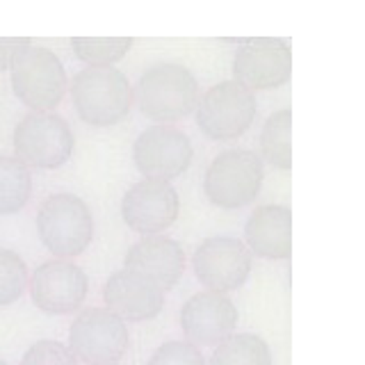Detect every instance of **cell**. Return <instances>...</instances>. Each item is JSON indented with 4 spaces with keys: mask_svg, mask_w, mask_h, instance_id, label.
<instances>
[{
    "mask_svg": "<svg viewBox=\"0 0 365 365\" xmlns=\"http://www.w3.org/2000/svg\"><path fill=\"white\" fill-rule=\"evenodd\" d=\"M292 51L279 37L245 39L233 57V76L247 89H272L288 83Z\"/></svg>",
    "mask_w": 365,
    "mask_h": 365,
    "instance_id": "13",
    "label": "cell"
},
{
    "mask_svg": "<svg viewBox=\"0 0 365 365\" xmlns=\"http://www.w3.org/2000/svg\"><path fill=\"white\" fill-rule=\"evenodd\" d=\"M130 345L125 322L108 308L91 306L80 311L68 327V349L87 365H114Z\"/></svg>",
    "mask_w": 365,
    "mask_h": 365,
    "instance_id": "5",
    "label": "cell"
},
{
    "mask_svg": "<svg viewBox=\"0 0 365 365\" xmlns=\"http://www.w3.org/2000/svg\"><path fill=\"white\" fill-rule=\"evenodd\" d=\"M265 167L249 148H226L205 169L203 190L210 203L224 210H237L254 203L260 194Z\"/></svg>",
    "mask_w": 365,
    "mask_h": 365,
    "instance_id": "4",
    "label": "cell"
},
{
    "mask_svg": "<svg viewBox=\"0 0 365 365\" xmlns=\"http://www.w3.org/2000/svg\"><path fill=\"white\" fill-rule=\"evenodd\" d=\"M123 267L151 279L163 290H169L185 272V251L174 237H167L163 233L144 235L128 249Z\"/></svg>",
    "mask_w": 365,
    "mask_h": 365,
    "instance_id": "16",
    "label": "cell"
},
{
    "mask_svg": "<svg viewBox=\"0 0 365 365\" xmlns=\"http://www.w3.org/2000/svg\"><path fill=\"white\" fill-rule=\"evenodd\" d=\"M76 137L68 121L55 112H30L14 128V151L23 165L62 167L73 153Z\"/></svg>",
    "mask_w": 365,
    "mask_h": 365,
    "instance_id": "6",
    "label": "cell"
},
{
    "mask_svg": "<svg viewBox=\"0 0 365 365\" xmlns=\"http://www.w3.org/2000/svg\"><path fill=\"white\" fill-rule=\"evenodd\" d=\"M245 245L260 258L288 260L292 256V212L288 205L265 203L251 210L245 224Z\"/></svg>",
    "mask_w": 365,
    "mask_h": 365,
    "instance_id": "17",
    "label": "cell"
},
{
    "mask_svg": "<svg viewBox=\"0 0 365 365\" xmlns=\"http://www.w3.org/2000/svg\"><path fill=\"white\" fill-rule=\"evenodd\" d=\"M34 306L51 315H68L85 304L89 279L85 269L71 260H46L28 279Z\"/></svg>",
    "mask_w": 365,
    "mask_h": 365,
    "instance_id": "10",
    "label": "cell"
},
{
    "mask_svg": "<svg viewBox=\"0 0 365 365\" xmlns=\"http://www.w3.org/2000/svg\"><path fill=\"white\" fill-rule=\"evenodd\" d=\"M192 140L176 125L158 123L140 133L133 144V160L144 178L171 180L192 163Z\"/></svg>",
    "mask_w": 365,
    "mask_h": 365,
    "instance_id": "12",
    "label": "cell"
},
{
    "mask_svg": "<svg viewBox=\"0 0 365 365\" xmlns=\"http://www.w3.org/2000/svg\"><path fill=\"white\" fill-rule=\"evenodd\" d=\"M66 71L51 48L30 46L11 66V87L21 103L34 112H51L66 94Z\"/></svg>",
    "mask_w": 365,
    "mask_h": 365,
    "instance_id": "8",
    "label": "cell"
},
{
    "mask_svg": "<svg viewBox=\"0 0 365 365\" xmlns=\"http://www.w3.org/2000/svg\"><path fill=\"white\" fill-rule=\"evenodd\" d=\"M37 233L53 256L73 258L94 240V215L78 194L57 192L39 205Z\"/></svg>",
    "mask_w": 365,
    "mask_h": 365,
    "instance_id": "3",
    "label": "cell"
},
{
    "mask_svg": "<svg viewBox=\"0 0 365 365\" xmlns=\"http://www.w3.org/2000/svg\"><path fill=\"white\" fill-rule=\"evenodd\" d=\"M140 110L148 119L169 123L185 119L199 103V83L187 66L176 62H158L137 80L135 94Z\"/></svg>",
    "mask_w": 365,
    "mask_h": 365,
    "instance_id": "1",
    "label": "cell"
},
{
    "mask_svg": "<svg viewBox=\"0 0 365 365\" xmlns=\"http://www.w3.org/2000/svg\"><path fill=\"white\" fill-rule=\"evenodd\" d=\"M208 365H272V351L256 334H231L215 345Z\"/></svg>",
    "mask_w": 365,
    "mask_h": 365,
    "instance_id": "18",
    "label": "cell"
},
{
    "mask_svg": "<svg viewBox=\"0 0 365 365\" xmlns=\"http://www.w3.org/2000/svg\"><path fill=\"white\" fill-rule=\"evenodd\" d=\"M114 365H117V363H114Z\"/></svg>",
    "mask_w": 365,
    "mask_h": 365,
    "instance_id": "27",
    "label": "cell"
},
{
    "mask_svg": "<svg viewBox=\"0 0 365 365\" xmlns=\"http://www.w3.org/2000/svg\"><path fill=\"white\" fill-rule=\"evenodd\" d=\"M30 46V37H0V71L14 66V62Z\"/></svg>",
    "mask_w": 365,
    "mask_h": 365,
    "instance_id": "25",
    "label": "cell"
},
{
    "mask_svg": "<svg viewBox=\"0 0 365 365\" xmlns=\"http://www.w3.org/2000/svg\"><path fill=\"white\" fill-rule=\"evenodd\" d=\"M237 308L222 292H197L180 308V329L197 347L217 345L237 327Z\"/></svg>",
    "mask_w": 365,
    "mask_h": 365,
    "instance_id": "14",
    "label": "cell"
},
{
    "mask_svg": "<svg viewBox=\"0 0 365 365\" xmlns=\"http://www.w3.org/2000/svg\"><path fill=\"white\" fill-rule=\"evenodd\" d=\"M290 125L292 112L283 108L267 117L260 133V151L269 165L288 171L292 167V146H290Z\"/></svg>",
    "mask_w": 365,
    "mask_h": 365,
    "instance_id": "20",
    "label": "cell"
},
{
    "mask_svg": "<svg viewBox=\"0 0 365 365\" xmlns=\"http://www.w3.org/2000/svg\"><path fill=\"white\" fill-rule=\"evenodd\" d=\"M0 365H7V363H5V361H3V359H0Z\"/></svg>",
    "mask_w": 365,
    "mask_h": 365,
    "instance_id": "26",
    "label": "cell"
},
{
    "mask_svg": "<svg viewBox=\"0 0 365 365\" xmlns=\"http://www.w3.org/2000/svg\"><path fill=\"white\" fill-rule=\"evenodd\" d=\"M130 37H73L71 48L89 66H112L130 51Z\"/></svg>",
    "mask_w": 365,
    "mask_h": 365,
    "instance_id": "21",
    "label": "cell"
},
{
    "mask_svg": "<svg viewBox=\"0 0 365 365\" xmlns=\"http://www.w3.org/2000/svg\"><path fill=\"white\" fill-rule=\"evenodd\" d=\"M180 197L169 180L142 178L125 190L121 199V217L133 231L158 235L178 220Z\"/></svg>",
    "mask_w": 365,
    "mask_h": 365,
    "instance_id": "11",
    "label": "cell"
},
{
    "mask_svg": "<svg viewBox=\"0 0 365 365\" xmlns=\"http://www.w3.org/2000/svg\"><path fill=\"white\" fill-rule=\"evenodd\" d=\"M148 365H205V359L201 347L190 340H169L153 351Z\"/></svg>",
    "mask_w": 365,
    "mask_h": 365,
    "instance_id": "24",
    "label": "cell"
},
{
    "mask_svg": "<svg viewBox=\"0 0 365 365\" xmlns=\"http://www.w3.org/2000/svg\"><path fill=\"white\" fill-rule=\"evenodd\" d=\"M71 98L78 117L89 125L119 123L133 106L128 76L114 66H85L73 76Z\"/></svg>",
    "mask_w": 365,
    "mask_h": 365,
    "instance_id": "2",
    "label": "cell"
},
{
    "mask_svg": "<svg viewBox=\"0 0 365 365\" xmlns=\"http://www.w3.org/2000/svg\"><path fill=\"white\" fill-rule=\"evenodd\" d=\"M32 194L30 167L19 158L0 155V215H14L26 208Z\"/></svg>",
    "mask_w": 365,
    "mask_h": 365,
    "instance_id": "19",
    "label": "cell"
},
{
    "mask_svg": "<svg viewBox=\"0 0 365 365\" xmlns=\"http://www.w3.org/2000/svg\"><path fill=\"white\" fill-rule=\"evenodd\" d=\"M30 272L16 251L0 247V306L14 304L28 288Z\"/></svg>",
    "mask_w": 365,
    "mask_h": 365,
    "instance_id": "22",
    "label": "cell"
},
{
    "mask_svg": "<svg viewBox=\"0 0 365 365\" xmlns=\"http://www.w3.org/2000/svg\"><path fill=\"white\" fill-rule=\"evenodd\" d=\"M256 96L237 80H222L199 96L197 125L210 140H235L256 119Z\"/></svg>",
    "mask_w": 365,
    "mask_h": 365,
    "instance_id": "7",
    "label": "cell"
},
{
    "mask_svg": "<svg viewBox=\"0 0 365 365\" xmlns=\"http://www.w3.org/2000/svg\"><path fill=\"white\" fill-rule=\"evenodd\" d=\"M103 302L114 315L123 322H142V319L155 317L165 306V290L155 285L151 279L142 277L128 267H121L103 285Z\"/></svg>",
    "mask_w": 365,
    "mask_h": 365,
    "instance_id": "15",
    "label": "cell"
},
{
    "mask_svg": "<svg viewBox=\"0 0 365 365\" xmlns=\"http://www.w3.org/2000/svg\"><path fill=\"white\" fill-rule=\"evenodd\" d=\"M21 365H78V359L64 342L43 338L32 342L21 359Z\"/></svg>",
    "mask_w": 365,
    "mask_h": 365,
    "instance_id": "23",
    "label": "cell"
},
{
    "mask_svg": "<svg viewBox=\"0 0 365 365\" xmlns=\"http://www.w3.org/2000/svg\"><path fill=\"white\" fill-rule=\"evenodd\" d=\"M192 265L197 279L212 292H231L242 285L254 265V254L242 240L212 235L194 249Z\"/></svg>",
    "mask_w": 365,
    "mask_h": 365,
    "instance_id": "9",
    "label": "cell"
}]
</instances>
